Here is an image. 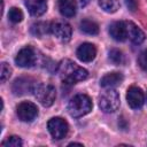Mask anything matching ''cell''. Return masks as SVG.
<instances>
[{
	"label": "cell",
	"instance_id": "cell-1",
	"mask_svg": "<svg viewBox=\"0 0 147 147\" xmlns=\"http://www.w3.org/2000/svg\"><path fill=\"white\" fill-rule=\"evenodd\" d=\"M57 71L61 79L67 84H76L78 82L86 79L88 76V71L86 69H84L83 67L78 65L69 59L62 60L60 62Z\"/></svg>",
	"mask_w": 147,
	"mask_h": 147
},
{
	"label": "cell",
	"instance_id": "cell-2",
	"mask_svg": "<svg viewBox=\"0 0 147 147\" xmlns=\"http://www.w3.org/2000/svg\"><path fill=\"white\" fill-rule=\"evenodd\" d=\"M93 103L88 95L86 94H77L75 95L68 103V113L71 117L78 118L87 115L92 110Z\"/></svg>",
	"mask_w": 147,
	"mask_h": 147
},
{
	"label": "cell",
	"instance_id": "cell-3",
	"mask_svg": "<svg viewBox=\"0 0 147 147\" xmlns=\"http://www.w3.org/2000/svg\"><path fill=\"white\" fill-rule=\"evenodd\" d=\"M33 94L44 107H51L55 101L56 90L51 84H36Z\"/></svg>",
	"mask_w": 147,
	"mask_h": 147
},
{
	"label": "cell",
	"instance_id": "cell-4",
	"mask_svg": "<svg viewBox=\"0 0 147 147\" xmlns=\"http://www.w3.org/2000/svg\"><path fill=\"white\" fill-rule=\"evenodd\" d=\"M99 107L103 113H114L119 107V94L116 90L109 87L99 98Z\"/></svg>",
	"mask_w": 147,
	"mask_h": 147
},
{
	"label": "cell",
	"instance_id": "cell-5",
	"mask_svg": "<svg viewBox=\"0 0 147 147\" xmlns=\"http://www.w3.org/2000/svg\"><path fill=\"white\" fill-rule=\"evenodd\" d=\"M47 129L54 139L60 140L67 136V133L69 131V125L65 119H63L61 117H53L48 121Z\"/></svg>",
	"mask_w": 147,
	"mask_h": 147
},
{
	"label": "cell",
	"instance_id": "cell-6",
	"mask_svg": "<svg viewBox=\"0 0 147 147\" xmlns=\"http://www.w3.org/2000/svg\"><path fill=\"white\" fill-rule=\"evenodd\" d=\"M36 61H37V55H36L34 49L31 46H26L20 49L15 57V63L21 68L33 67Z\"/></svg>",
	"mask_w": 147,
	"mask_h": 147
},
{
	"label": "cell",
	"instance_id": "cell-7",
	"mask_svg": "<svg viewBox=\"0 0 147 147\" xmlns=\"http://www.w3.org/2000/svg\"><path fill=\"white\" fill-rule=\"evenodd\" d=\"M16 114L22 122H32L38 116V107L30 101H23L16 107Z\"/></svg>",
	"mask_w": 147,
	"mask_h": 147
},
{
	"label": "cell",
	"instance_id": "cell-8",
	"mask_svg": "<svg viewBox=\"0 0 147 147\" xmlns=\"http://www.w3.org/2000/svg\"><path fill=\"white\" fill-rule=\"evenodd\" d=\"M51 32L62 42H68L71 39L72 29L67 22L57 21L51 24Z\"/></svg>",
	"mask_w": 147,
	"mask_h": 147
},
{
	"label": "cell",
	"instance_id": "cell-9",
	"mask_svg": "<svg viewBox=\"0 0 147 147\" xmlns=\"http://www.w3.org/2000/svg\"><path fill=\"white\" fill-rule=\"evenodd\" d=\"M126 101H127V105L132 109L140 108L145 102V94H144L142 90L137 86L129 87L127 92H126Z\"/></svg>",
	"mask_w": 147,
	"mask_h": 147
},
{
	"label": "cell",
	"instance_id": "cell-10",
	"mask_svg": "<svg viewBox=\"0 0 147 147\" xmlns=\"http://www.w3.org/2000/svg\"><path fill=\"white\" fill-rule=\"evenodd\" d=\"M76 55L82 62H91L96 56V47L91 42H84L77 48Z\"/></svg>",
	"mask_w": 147,
	"mask_h": 147
},
{
	"label": "cell",
	"instance_id": "cell-11",
	"mask_svg": "<svg viewBox=\"0 0 147 147\" xmlns=\"http://www.w3.org/2000/svg\"><path fill=\"white\" fill-rule=\"evenodd\" d=\"M36 84L33 83V80L31 78H17L14 83H13V92L15 95H23L26 94L28 92H33Z\"/></svg>",
	"mask_w": 147,
	"mask_h": 147
},
{
	"label": "cell",
	"instance_id": "cell-12",
	"mask_svg": "<svg viewBox=\"0 0 147 147\" xmlns=\"http://www.w3.org/2000/svg\"><path fill=\"white\" fill-rule=\"evenodd\" d=\"M109 34L116 41H124L127 39V30L126 23L124 21H117L110 24L109 26Z\"/></svg>",
	"mask_w": 147,
	"mask_h": 147
},
{
	"label": "cell",
	"instance_id": "cell-13",
	"mask_svg": "<svg viewBox=\"0 0 147 147\" xmlns=\"http://www.w3.org/2000/svg\"><path fill=\"white\" fill-rule=\"evenodd\" d=\"M25 6L32 16H41L47 10V0H25Z\"/></svg>",
	"mask_w": 147,
	"mask_h": 147
},
{
	"label": "cell",
	"instance_id": "cell-14",
	"mask_svg": "<svg viewBox=\"0 0 147 147\" xmlns=\"http://www.w3.org/2000/svg\"><path fill=\"white\" fill-rule=\"evenodd\" d=\"M126 23V30H127V38L133 44H141L145 40V33L144 31L138 28L133 22H125Z\"/></svg>",
	"mask_w": 147,
	"mask_h": 147
},
{
	"label": "cell",
	"instance_id": "cell-15",
	"mask_svg": "<svg viewBox=\"0 0 147 147\" xmlns=\"http://www.w3.org/2000/svg\"><path fill=\"white\" fill-rule=\"evenodd\" d=\"M57 7L60 13L65 17H74L77 11V5L75 0H57Z\"/></svg>",
	"mask_w": 147,
	"mask_h": 147
},
{
	"label": "cell",
	"instance_id": "cell-16",
	"mask_svg": "<svg viewBox=\"0 0 147 147\" xmlns=\"http://www.w3.org/2000/svg\"><path fill=\"white\" fill-rule=\"evenodd\" d=\"M123 79H124V77L121 72L114 71V72H109V74L105 75L100 79V85L102 87H113V86L121 84L123 82Z\"/></svg>",
	"mask_w": 147,
	"mask_h": 147
},
{
	"label": "cell",
	"instance_id": "cell-17",
	"mask_svg": "<svg viewBox=\"0 0 147 147\" xmlns=\"http://www.w3.org/2000/svg\"><path fill=\"white\" fill-rule=\"evenodd\" d=\"M51 24L52 23H48V22H36L31 25L30 32H31L32 36L41 38L46 33L51 32Z\"/></svg>",
	"mask_w": 147,
	"mask_h": 147
},
{
	"label": "cell",
	"instance_id": "cell-18",
	"mask_svg": "<svg viewBox=\"0 0 147 147\" xmlns=\"http://www.w3.org/2000/svg\"><path fill=\"white\" fill-rule=\"evenodd\" d=\"M79 29L84 33L91 34V36H94V34H98L99 33V25L94 21L87 20V18L86 20H83L79 23Z\"/></svg>",
	"mask_w": 147,
	"mask_h": 147
},
{
	"label": "cell",
	"instance_id": "cell-19",
	"mask_svg": "<svg viewBox=\"0 0 147 147\" xmlns=\"http://www.w3.org/2000/svg\"><path fill=\"white\" fill-rule=\"evenodd\" d=\"M98 2H99V6L101 7V9L109 14L116 13L119 9L118 0H98Z\"/></svg>",
	"mask_w": 147,
	"mask_h": 147
},
{
	"label": "cell",
	"instance_id": "cell-20",
	"mask_svg": "<svg viewBox=\"0 0 147 147\" xmlns=\"http://www.w3.org/2000/svg\"><path fill=\"white\" fill-rule=\"evenodd\" d=\"M108 59L110 60L111 63H114L115 65H119L124 62V55L123 53L119 51V49H110L109 51V54H108Z\"/></svg>",
	"mask_w": 147,
	"mask_h": 147
},
{
	"label": "cell",
	"instance_id": "cell-21",
	"mask_svg": "<svg viewBox=\"0 0 147 147\" xmlns=\"http://www.w3.org/2000/svg\"><path fill=\"white\" fill-rule=\"evenodd\" d=\"M8 18L13 23H20L23 20V11L17 7H11L8 11Z\"/></svg>",
	"mask_w": 147,
	"mask_h": 147
},
{
	"label": "cell",
	"instance_id": "cell-22",
	"mask_svg": "<svg viewBox=\"0 0 147 147\" xmlns=\"http://www.w3.org/2000/svg\"><path fill=\"white\" fill-rule=\"evenodd\" d=\"M22 145H23V141L17 136H11L2 142V146H7V147H21Z\"/></svg>",
	"mask_w": 147,
	"mask_h": 147
},
{
	"label": "cell",
	"instance_id": "cell-23",
	"mask_svg": "<svg viewBox=\"0 0 147 147\" xmlns=\"http://www.w3.org/2000/svg\"><path fill=\"white\" fill-rule=\"evenodd\" d=\"M10 76H11V68L6 62H2L1 63V69H0V79H1V82L5 83L7 79H9Z\"/></svg>",
	"mask_w": 147,
	"mask_h": 147
},
{
	"label": "cell",
	"instance_id": "cell-24",
	"mask_svg": "<svg viewBox=\"0 0 147 147\" xmlns=\"http://www.w3.org/2000/svg\"><path fill=\"white\" fill-rule=\"evenodd\" d=\"M138 64L145 71H147V48L144 49L138 56Z\"/></svg>",
	"mask_w": 147,
	"mask_h": 147
},
{
	"label": "cell",
	"instance_id": "cell-25",
	"mask_svg": "<svg viewBox=\"0 0 147 147\" xmlns=\"http://www.w3.org/2000/svg\"><path fill=\"white\" fill-rule=\"evenodd\" d=\"M125 5H126V7H127L131 11H134V10L137 9L138 2H137V0H125Z\"/></svg>",
	"mask_w": 147,
	"mask_h": 147
},
{
	"label": "cell",
	"instance_id": "cell-26",
	"mask_svg": "<svg viewBox=\"0 0 147 147\" xmlns=\"http://www.w3.org/2000/svg\"><path fill=\"white\" fill-rule=\"evenodd\" d=\"M88 1H90V0H79V2H80V5H82V6L87 5V3H88Z\"/></svg>",
	"mask_w": 147,
	"mask_h": 147
},
{
	"label": "cell",
	"instance_id": "cell-27",
	"mask_svg": "<svg viewBox=\"0 0 147 147\" xmlns=\"http://www.w3.org/2000/svg\"><path fill=\"white\" fill-rule=\"evenodd\" d=\"M145 101H146V102H147V96H146V100H145Z\"/></svg>",
	"mask_w": 147,
	"mask_h": 147
}]
</instances>
